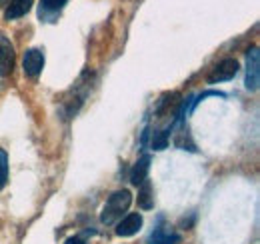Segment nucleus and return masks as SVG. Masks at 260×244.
Segmentation results:
<instances>
[{"mask_svg": "<svg viewBox=\"0 0 260 244\" xmlns=\"http://www.w3.org/2000/svg\"><path fill=\"white\" fill-rule=\"evenodd\" d=\"M132 204V194L130 190L122 188V190H116L110 194V198L106 200L102 214H100V220L102 224H114L122 214L128 210V206Z\"/></svg>", "mask_w": 260, "mask_h": 244, "instance_id": "1", "label": "nucleus"}, {"mask_svg": "<svg viewBox=\"0 0 260 244\" xmlns=\"http://www.w3.org/2000/svg\"><path fill=\"white\" fill-rule=\"evenodd\" d=\"M260 84V52L256 46L248 48L246 52V88L258 90Z\"/></svg>", "mask_w": 260, "mask_h": 244, "instance_id": "2", "label": "nucleus"}, {"mask_svg": "<svg viewBox=\"0 0 260 244\" xmlns=\"http://www.w3.org/2000/svg\"><path fill=\"white\" fill-rule=\"evenodd\" d=\"M238 72V62L234 58H224L216 64V68L210 72L208 76V84H218V82H224V80H230L234 78Z\"/></svg>", "mask_w": 260, "mask_h": 244, "instance_id": "3", "label": "nucleus"}, {"mask_svg": "<svg viewBox=\"0 0 260 244\" xmlns=\"http://www.w3.org/2000/svg\"><path fill=\"white\" fill-rule=\"evenodd\" d=\"M22 68H24V74L30 76V78H36L42 68H44V54L42 50L38 48H30L24 52V58H22Z\"/></svg>", "mask_w": 260, "mask_h": 244, "instance_id": "4", "label": "nucleus"}, {"mask_svg": "<svg viewBox=\"0 0 260 244\" xmlns=\"http://www.w3.org/2000/svg\"><path fill=\"white\" fill-rule=\"evenodd\" d=\"M140 228H142V214L132 212V214H128V216H124V218L118 222L116 234H118V236H134Z\"/></svg>", "mask_w": 260, "mask_h": 244, "instance_id": "5", "label": "nucleus"}, {"mask_svg": "<svg viewBox=\"0 0 260 244\" xmlns=\"http://www.w3.org/2000/svg\"><path fill=\"white\" fill-rule=\"evenodd\" d=\"M178 242H180V234L172 232V230L166 228V226L156 228V230L148 236V244H178Z\"/></svg>", "mask_w": 260, "mask_h": 244, "instance_id": "6", "label": "nucleus"}, {"mask_svg": "<svg viewBox=\"0 0 260 244\" xmlns=\"http://www.w3.org/2000/svg\"><path fill=\"white\" fill-rule=\"evenodd\" d=\"M32 6V0H12L6 10H4V18L6 20H16L20 16H24Z\"/></svg>", "mask_w": 260, "mask_h": 244, "instance_id": "7", "label": "nucleus"}, {"mask_svg": "<svg viewBox=\"0 0 260 244\" xmlns=\"http://www.w3.org/2000/svg\"><path fill=\"white\" fill-rule=\"evenodd\" d=\"M150 170V156H142L130 170V182L140 186V184L146 180V174Z\"/></svg>", "mask_w": 260, "mask_h": 244, "instance_id": "8", "label": "nucleus"}, {"mask_svg": "<svg viewBox=\"0 0 260 244\" xmlns=\"http://www.w3.org/2000/svg\"><path fill=\"white\" fill-rule=\"evenodd\" d=\"M142 188H140V192H138V204H140V208H144V210H150L152 206H154V200H152V188H150V184L144 182L140 184Z\"/></svg>", "mask_w": 260, "mask_h": 244, "instance_id": "9", "label": "nucleus"}, {"mask_svg": "<svg viewBox=\"0 0 260 244\" xmlns=\"http://www.w3.org/2000/svg\"><path fill=\"white\" fill-rule=\"evenodd\" d=\"M168 146V132L164 130H158L152 134V148L154 150H164Z\"/></svg>", "mask_w": 260, "mask_h": 244, "instance_id": "10", "label": "nucleus"}, {"mask_svg": "<svg viewBox=\"0 0 260 244\" xmlns=\"http://www.w3.org/2000/svg\"><path fill=\"white\" fill-rule=\"evenodd\" d=\"M6 178H8V156L0 148V188L6 184Z\"/></svg>", "mask_w": 260, "mask_h": 244, "instance_id": "11", "label": "nucleus"}, {"mask_svg": "<svg viewBox=\"0 0 260 244\" xmlns=\"http://www.w3.org/2000/svg\"><path fill=\"white\" fill-rule=\"evenodd\" d=\"M68 0H42V8L50 10V12H58Z\"/></svg>", "mask_w": 260, "mask_h": 244, "instance_id": "12", "label": "nucleus"}, {"mask_svg": "<svg viewBox=\"0 0 260 244\" xmlns=\"http://www.w3.org/2000/svg\"><path fill=\"white\" fill-rule=\"evenodd\" d=\"M2 56H4L6 60H12V48H8V46L2 48V46H0V58H2Z\"/></svg>", "mask_w": 260, "mask_h": 244, "instance_id": "13", "label": "nucleus"}, {"mask_svg": "<svg viewBox=\"0 0 260 244\" xmlns=\"http://www.w3.org/2000/svg\"><path fill=\"white\" fill-rule=\"evenodd\" d=\"M64 244H84V240H80V238H68Z\"/></svg>", "mask_w": 260, "mask_h": 244, "instance_id": "14", "label": "nucleus"}]
</instances>
